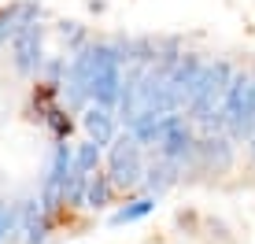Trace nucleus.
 <instances>
[{"label":"nucleus","instance_id":"nucleus-1","mask_svg":"<svg viewBox=\"0 0 255 244\" xmlns=\"http://www.w3.org/2000/svg\"><path fill=\"white\" fill-rule=\"evenodd\" d=\"M207 126H226L233 137H244L255 129V78L248 74H233V85L226 93L218 119H211Z\"/></svg>","mask_w":255,"mask_h":244},{"label":"nucleus","instance_id":"nucleus-2","mask_svg":"<svg viewBox=\"0 0 255 244\" xmlns=\"http://www.w3.org/2000/svg\"><path fill=\"white\" fill-rule=\"evenodd\" d=\"M230 85H233V67L230 63H204L196 93H192V100H189V115L207 126V122L215 119V108H222Z\"/></svg>","mask_w":255,"mask_h":244},{"label":"nucleus","instance_id":"nucleus-3","mask_svg":"<svg viewBox=\"0 0 255 244\" xmlns=\"http://www.w3.org/2000/svg\"><path fill=\"white\" fill-rule=\"evenodd\" d=\"M108 174L115 181V189H133L144 174V163H140V141L133 133H122L111 141L108 152Z\"/></svg>","mask_w":255,"mask_h":244},{"label":"nucleus","instance_id":"nucleus-4","mask_svg":"<svg viewBox=\"0 0 255 244\" xmlns=\"http://www.w3.org/2000/svg\"><path fill=\"white\" fill-rule=\"evenodd\" d=\"M7 48H11V63L19 74H41V67H45V26L26 22Z\"/></svg>","mask_w":255,"mask_h":244},{"label":"nucleus","instance_id":"nucleus-5","mask_svg":"<svg viewBox=\"0 0 255 244\" xmlns=\"http://www.w3.org/2000/svg\"><path fill=\"white\" fill-rule=\"evenodd\" d=\"M200 71H204V63H200L196 56H178L170 63V71H166V89H170L174 108H189L192 93H196V82H200Z\"/></svg>","mask_w":255,"mask_h":244},{"label":"nucleus","instance_id":"nucleus-6","mask_svg":"<svg viewBox=\"0 0 255 244\" xmlns=\"http://www.w3.org/2000/svg\"><path fill=\"white\" fill-rule=\"evenodd\" d=\"M159 155L163 159H174V163H181V159H189L192 155V148H196V137H192V126L181 115H170V122H166V129H163V137H159Z\"/></svg>","mask_w":255,"mask_h":244},{"label":"nucleus","instance_id":"nucleus-7","mask_svg":"<svg viewBox=\"0 0 255 244\" xmlns=\"http://www.w3.org/2000/svg\"><path fill=\"white\" fill-rule=\"evenodd\" d=\"M189 159L196 163L200 170H226L233 163V148H230L226 137H204V141H196Z\"/></svg>","mask_w":255,"mask_h":244},{"label":"nucleus","instance_id":"nucleus-8","mask_svg":"<svg viewBox=\"0 0 255 244\" xmlns=\"http://www.w3.org/2000/svg\"><path fill=\"white\" fill-rule=\"evenodd\" d=\"M82 126H85V133H89V141H96V144H111L115 141V119H111V108H89L82 115Z\"/></svg>","mask_w":255,"mask_h":244},{"label":"nucleus","instance_id":"nucleus-9","mask_svg":"<svg viewBox=\"0 0 255 244\" xmlns=\"http://www.w3.org/2000/svg\"><path fill=\"white\" fill-rule=\"evenodd\" d=\"M111 193H115L111 174H96V178H89V185H85V204H89V207H108Z\"/></svg>","mask_w":255,"mask_h":244},{"label":"nucleus","instance_id":"nucleus-10","mask_svg":"<svg viewBox=\"0 0 255 244\" xmlns=\"http://www.w3.org/2000/svg\"><path fill=\"white\" fill-rule=\"evenodd\" d=\"M148 174V189H152V193H163V189L166 185H174V178H178V163H174V159H163L159 163V167H155V163H152V167H148L144 170Z\"/></svg>","mask_w":255,"mask_h":244},{"label":"nucleus","instance_id":"nucleus-11","mask_svg":"<svg viewBox=\"0 0 255 244\" xmlns=\"http://www.w3.org/2000/svg\"><path fill=\"white\" fill-rule=\"evenodd\" d=\"M155 207V196H140V200H133V204H126L122 211H115V226H126V222H137V219H144L148 211Z\"/></svg>","mask_w":255,"mask_h":244},{"label":"nucleus","instance_id":"nucleus-12","mask_svg":"<svg viewBox=\"0 0 255 244\" xmlns=\"http://www.w3.org/2000/svg\"><path fill=\"white\" fill-rule=\"evenodd\" d=\"M96 163H100V144H96V141H85V144L74 152V170H78V174H93Z\"/></svg>","mask_w":255,"mask_h":244},{"label":"nucleus","instance_id":"nucleus-13","mask_svg":"<svg viewBox=\"0 0 255 244\" xmlns=\"http://www.w3.org/2000/svg\"><path fill=\"white\" fill-rule=\"evenodd\" d=\"M59 37H63V45L70 52H82L85 45H89V37H85V30L78 22H59Z\"/></svg>","mask_w":255,"mask_h":244},{"label":"nucleus","instance_id":"nucleus-14","mask_svg":"<svg viewBox=\"0 0 255 244\" xmlns=\"http://www.w3.org/2000/svg\"><path fill=\"white\" fill-rule=\"evenodd\" d=\"M252 159H255V133H252Z\"/></svg>","mask_w":255,"mask_h":244},{"label":"nucleus","instance_id":"nucleus-15","mask_svg":"<svg viewBox=\"0 0 255 244\" xmlns=\"http://www.w3.org/2000/svg\"><path fill=\"white\" fill-rule=\"evenodd\" d=\"M0 233H4V211H0Z\"/></svg>","mask_w":255,"mask_h":244}]
</instances>
